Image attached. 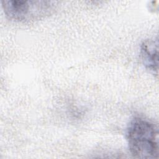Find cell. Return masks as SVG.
Returning <instances> with one entry per match:
<instances>
[{
	"label": "cell",
	"instance_id": "7a4b0ae2",
	"mask_svg": "<svg viewBox=\"0 0 159 159\" xmlns=\"http://www.w3.org/2000/svg\"><path fill=\"white\" fill-rule=\"evenodd\" d=\"M56 1H2V7L11 20L27 22L40 19L55 9Z\"/></svg>",
	"mask_w": 159,
	"mask_h": 159
},
{
	"label": "cell",
	"instance_id": "3957f363",
	"mask_svg": "<svg viewBox=\"0 0 159 159\" xmlns=\"http://www.w3.org/2000/svg\"><path fill=\"white\" fill-rule=\"evenodd\" d=\"M158 40L149 39L144 41L140 47V55L145 68L154 75L158 74Z\"/></svg>",
	"mask_w": 159,
	"mask_h": 159
},
{
	"label": "cell",
	"instance_id": "6da1fadb",
	"mask_svg": "<svg viewBox=\"0 0 159 159\" xmlns=\"http://www.w3.org/2000/svg\"><path fill=\"white\" fill-rule=\"evenodd\" d=\"M125 138L129 150L134 157L158 158V131L153 122L142 117L134 118L127 127Z\"/></svg>",
	"mask_w": 159,
	"mask_h": 159
}]
</instances>
